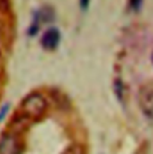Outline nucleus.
<instances>
[{
    "label": "nucleus",
    "mask_w": 153,
    "mask_h": 154,
    "mask_svg": "<svg viewBox=\"0 0 153 154\" xmlns=\"http://www.w3.org/2000/svg\"><path fill=\"white\" fill-rule=\"evenodd\" d=\"M47 106H48L47 100L42 94H39V93H30L23 99L19 114L25 116L30 121H34V119L39 118L45 112Z\"/></svg>",
    "instance_id": "nucleus-1"
},
{
    "label": "nucleus",
    "mask_w": 153,
    "mask_h": 154,
    "mask_svg": "<svg viewBox=\"0 0 153 154\" xmlns=\"http://www.w3.org/2000/svg\"><path fill=\"white\" fill-rule=\"evenodd\" d=\"M24 149L23 142L18 134L7 133L0 139V154H22Z\"/></svg>",
    "instance_id": "nucleus-2"
},
{
    "label": "nucleus",
    "mask_w": 153,
    "mask_h": 154,
    "mask_svg": "<svg viewBox=\"0 0 153 154\" xmlns=\"http://www.w3.org/2000/svg\"><path fill=\"white\" fill-rule=\"evenodd\" d=\"M139 102L145 115L153 117V90L150 87L141 88L139 93Z\"/></svg>",
    "instance_id": "nucleus-3"
},
{
    "label": "nucleus",
    "mask_w": 153,
    "mask_h": 154,
    "mask_svg": "<svg viewBox=\"0 0 153 154\" xmlns=\"http://www.w3.org/2000/svg\"><path fill=\"white\" fill-rule=\"evenodd\" d=\"M60 38H61V36H60L59 30L55 28H50L42 36V39H41L42 47L47 50H54L59 45Z\"/></svg>",
    "instance_id": "nucleus-4"
},
{
    "label": "nucleus",
    "mask_w": 153,
    "mask_h": 154,
    "mask_svg": "<svg viewBox=\"0 0 153 154\" xmlns=\"http://www.w3.org/2000/svg\"><path fill=\"white\" fill-rule=\"evenodd\" d=\"M62 154H86V153H85V149H84V147L81 145H79V143H72V145H70L64 151Z\"/></svg>",
    "instance_id": "nucleus-5"
},
{
    "label": "nucleus",
    "mask_w": 153,
    "mask_h": 154,
    "mask_svg": "<svg viewBox=\"0 0 153 154\" xmlns=\"http://www.w3.org/2000/svg\"><path fill=\"white\" fill-rule=\"evenodd\" d=\"M115 92H116L118 99H122L123 87H122V82H121V80H116V81H115Z\"/></svg>",
    "instance_id": "nucleus-6"
},
{
    "label": "nucleus",
    "mask_w": 153,
    "mask_h": 154,
    "mask_svg": "<svg viewBox=\"0 0 153 154\" xmlns=\"http://www.w3.org/2000/svg\"><path fill=\"white\" fill-rule=\"evenodd\" d=\"M141 2H142V0H130V5L134 10H139L141 6Z\"/></svg>",
    "instance_id": "nucleus-7"
},
{
    "label": "nucleus",
    "mask_w": 153,
    "mask_h": 154,
    "mask_svg": "<svg viewBox=\"0 0 153 154\" xmlns=\"http://www.w3.org/2000/svg\"><path fill=\"white\" fill-rule=\"evenodd\" d=\"M89 5H90V0H80V7H81V10H87V7H89Z\"/></svg>",
    "instance_id": "nucleus-8"
},
{
    "label": "nucleus",
    "mask_w": 153,
    "mask_h": 154,
    "mask_svg": "<svg viewBox=\"0 0 153 154\" xmlns=\"http://www.w3.org/2000/svg\"><path fill=\"white\" fill-rule=\"evenodd\" d=\"M7 110H8V105H6V106H2V108H1V110H0V121L5 117L6 112H7Z\"/></svg>",
    "instance_id": "nucleus-9"
},
{
    "label": "nucleus",
    "mask_w": 153,
    "mask_h": 154,
    "mask_svg": "<svg viewBox=\"0 0 153 154\" xmlns=\"http://www.w3.org/2000/svg\"><path fill=\"white\" fill-rule=\"evenodd\" d=\"M4 2H5V0H0V7L4 5Z\"/></svg>",
    "instance_id": "nucleus-10"
}]
</instances>
